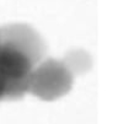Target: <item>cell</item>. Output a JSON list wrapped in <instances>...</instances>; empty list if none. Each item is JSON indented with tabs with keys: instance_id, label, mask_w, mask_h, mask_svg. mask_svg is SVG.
<instances>
[{
	"instance_id": "1",
	"label": "cell",
	"mask_w": 113,
	"mask_h": 124,
	"mask_svg": "<svg viewBox=\"0 0 113 124\" xmlns=\"http://www.w3.org/2000/svg\"><path fill=\"white\" fill-rule=\"evenodd\" d=\"M0 31V100L24 92L31 81L38 48L31 36Z\"/></svg>"
}]
</instances>
